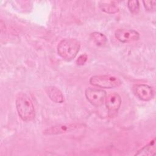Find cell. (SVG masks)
Instances as JSON below:
<instances>
[{
	"instance_id": "obj_1",
	"label": "cell",
	"mask_w": 156,
	"mask_h": 156,
	"mask_svg": "<svg viewBox=\"0 0 156 156\" xmlns=\"http://www.w3.org/2000/svg\"><path fill=\"white\" fill-rule=\"evenodd\" d=\"M16 108L20 118L24 121H30L35 116L34 105L27 95L19 93L15 100Z\"/></svg>"
},
{
	"instance_id": "obj_2",
	"label": "cell",
	"mask_w": 156,
	"mask_h": 156,
	"mask_svg": "<svg viewBox=\"0 0 156 156\" xmlns=\"http://www.w3.org/2000/svg\"><path fill=\"white\" fill-rule=\"evenodd\" d=\"M80 48V42L76 38H65L57 46V53L64 60L70 61L74 58Z\"/></svg>"
},
{
	"instance_id": "obj_3",
	"label": "cell",
	"mask_w": 156,
	"mask_h": 156,
	"mask_svg": "<svg viewBox=\"0 0 156 156\" xmlns=\"http://www.w3.org/2000/svg\"><path fill=\"white\" fill-rule=\"evenodd\" d=\"M89 82L92 85L102 88H113L120 86L122 83L118 77L112 75L93 76Z\"/></svg>"
},
{
	"instance_id": "obj_4",
	"label": "cell",
	"mask_w": 156,
	"mask_h": 156,
	"mask_svg": "<svg viewBox=\"0 0 156 156\" xmlns=\"http://www.w3.org/2000/svg\"><path fill=\"white\" fill-rule=\"evenodd\" d=\"M85 95L91 104L96 107H99L103 104L106 96V91L102 89L88 88L85 90Z\"/></svg>"
},
{
	"instance_id": "obj_5",
	"label": "cell",
	"mask_w": 156,
	"mask_h": 156,
	"mask_svg": "<svg viewBox=\"0 0 156 156\" xmlns=\"http://www.w3.org/2000/svg\"><path fill=\"white\" fill-rule=\"evenodd\" d=\"M116 38L121 43H130L136 41L140 38L139 33L134 29H119L115 33Z\"/></svg>"
},
{
	"instance_id": "obj_6",
	"label": "cell",
	"mask_w": 156,
	"mask_h": 156,
	"mask_svg": "<svg viewBox=\"0 0 156 156\" xmlns=\"http://www.w3.org/2000/svg\"><path fill=\"white\" fill-rule=\"evenodd\" d=\"M121 104V98L117 93L108 94L105 99V105L110 116L117 113Z\"/></svg>"
},
{
	"instance_id": "obj_7",
	"label": "cell",
	"mask_w": 156,
	"mask_h": 156,
	"mask_svg": "<svg viewBox=\"0 0 156 156\" xmlns=\"http://www.w3.org/2000/svg\"><path fill=\"white\" fill-rule=\"evenodd\" d=\"M135 95L141 100L149 101L154 96V92L152 88L146 84H138L133 88Z\"/></svg>"
},
{
	"instance_id": "obj_8",
	"label": "cell",
	"mask_w": 156,
	"mask_h": 156,
	"mask_svg": "<svg viewBox=\"0 0 156 156\" xmlns=\"http://www.w3.org/2000/svg\"><path fill=\"white\" fill-rule=\"evenodd\" d=\"M79 127L78 124H59L54 126H51L46 129L44 131V133L46 135H59L65 132H71L76 130Z\"/></svg>"
},
{
	"instance_id": "obj_9",
	"label": "cell",
	"mask_w": 156,
	"mask_h": 156,
	"mask_svg": "<svg viewBox=\"0 0 156 156\" xmlns=\"http://www.w3.org/2000/svg\"><path fill=\"white\" fill-rule=\"evenodd\" d=\"M45 91L50 99L55 103H62L64 96L62 91L56 87L49 86L46 87Z\"/></svg>"
},
{
	"instance_id": "obj_10",
	"label": "cell",
	"mask_w": 156,
	"mask_h": 156,
	"mask_svg": "<svg viewBox=\"0 0 156 156\" xmlns=\"http://www.w3.org/2000/svg\"><path fill=\"white\" fill-rule=\"evenodd\" d=\"M155 154V139L151 140L147 144L140 149L135 155H153Z\"/></svg>"
},
{
	"instance_id": "obj_11",
	"label": "cell",
	"mask_w": 156,
	"mask_h": 156,
	"mask_svg": "<svg viewBox=\"0 0 156 156\" xmlns=\"http://www.w3.org/2000/svg\"><path fill=\"white\" fill-rule=\"evenodd\" d=\"M99 7L103 12L110 14L115 13L119 11L118 7L115 4V2L112 1L100 2Z\"/></svg>"
},
{
	"instance_id": "obj_12",
	"label": "cell",
	"mask_w": 156,
	"mask_h": 156,
	"mask_svg": "<svg viewBox=\"0 0 156 156\" xmlns=\"http://www.w3.org/2000/svg\"><path fill=\"white\" fill-rule=\"evenodd\" d=\"M90 37L94 43L99 46H104L107 42V38L106 36L101 32H94L91 34Z\"/></svg>"
},
{
	"instance_id": "obj_13",
	"label": "cell",
	"mask_w": 156,
	"mask_h": 156,
	"mask_svg": "<svg viewBox=\"0 0 156 156\" xmlns=\"http://www.w3.org/2000/svg\"><path fill=\"white\" fill-rule=\"evenodd\" d=\"M127 6L130 12L133 14H136L139 12L140 4L136 0H130L127 2Z\"/></svg>"
},
{
	"instance_id": "obj_14",
	"label": "cell",
	"mask_w": 156,
	"mask_h": 156,
	"mask_svg": "<svg viewBox=\"0 0 156 156\" xmlns=\"http://www.w3.org/2000/svg\"><path fill=\"white\" fill-rule=\"evenodd\" d=\"M144 7L146 10L149 12H153L156 9V1H143Z\"/></svg>"
},
{
	"instance_id": "obj_15",
	"label": "cell",
	"mask_w": 156,
	"mask_h": 156,
	"mask_svg": "<svg viewBox=\"0 0 156 156\" xmlns=\"http://www.w3.org/2000/svg\"><path fill=\"white\" fill-rule=\"evenodd\" d=\"M87 58H88V56H87V54H84L80 55L78 57V58L77 59V60H76V63H77V65H80V66L84 65L85 63L87 62Z\"/></svg>"
}]
</instances>
